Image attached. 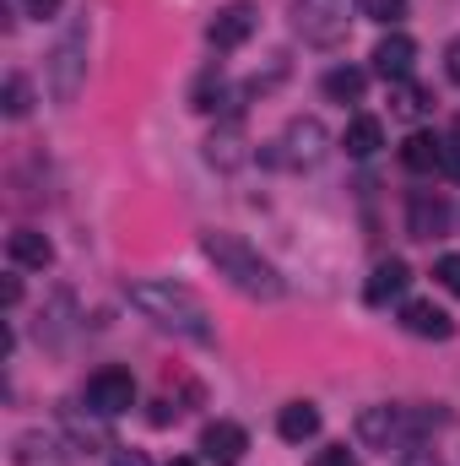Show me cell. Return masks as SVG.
Instances as JSON below:
<instances>
[{"label": "cell", "mask_w": 460, "mask_h": 466, "mask_svg": "<svg viewBox=\"0 0 460 466\" xmlns=\"http://www.w3.org/2000/svg\"><path fill=\"white\" fill-rule=\"evenodd\" d=\"M130 304H135L157 331H174V337H185V342H195V348H212V342H217V326H212L206 304H201L185 282L141 277V282H130Z\"/></svg>", "instance_id": "1"}, {"label": "cell", "mask_w": 460, "mask_h": 466, "mask_svg": "<svg viewBox=\"0 0 460 466\" xmlns=\"http://www.w3.org/2000/svg\"><path fill=\"white\" fill-rule=\"evenodd\" d=\"M201 255L217 266V277H228L233 288L244 293V299H260V304H276L282 293H287V282H282V271L255 249V244H244L238 233H201Z\"/></svg>", "instance_id": "2"}, {"label": "cell", "mask_w": 460, "mask_h": 466, "mask_svg": "<svg viewBox=\"0 0 460 466\" xmlns=\"http://www.w3.org/2000/svg\"><path fill=\"white\" fill-rule=\"evenodd\" d=\"M87 87V27L71 22L55 49H49V98L55 104H76V93Z\"/></svg>", "instance_id": "3"}, {"label": "cell", "mask_w": 460, "mask_h": 466, "mask_svg": "<svg viewBox=\"0 0 460 466\" xmlns=\"http://www.w3.org/2000/svg\"><path fill=\"white\" fill-rule=\"evenodd\" d=\"M325 152H331L325 125H320L315 115H298V119H287L282 136L265 147V163H271V168H315Z\"/></svg>", "instance_id": "4"}, {"label": "cell", "mask_w": 460, "mask_h": 466, "mask_svg": "<svg viewBox=\"0 0 460 466\" xmlns=\"http://www.w3.org/2000/svg\"><path fill=\"white\" fill-rule=\"evenodd\" d=\"M352 11H357V0H293V27H298L304 44L331 49V44H342L346 38Z\"/></svg>", "instance_id": "5"}, {"label": "cell", "mask_w": 460, "mask_h": 466, "mask_svg": "<svg viewBox=\"0 0 460 466\" xmlns=\"http://www.w3.org/2000/svg\"><path fill=\"white\" fill-rule=\"evenodd\" d=\"M357 440L374 445V451H401L417 440V423L406 407H363L357 412Z\"/></svg>", "instance_id": "6"}, {"label": "cell", "mask_w": 460, "mask_h": 466, "mask_svg": "<svg viewBox=\"0 0 460 466\" xmlns=\"http://www.w3.org/2000/svg\"><path fill=\"white\" fill-rule=\"evenodd\" d=\"M87 407H93L98 418L130 412V407H135V374H130V369H98V374L87 380Z\"/></svg>", "instance_id": "7"}, {"label": "cell", "mask_w": 460, "mask_h": 466, "mask_svg": "<svg viewBox=\"0 0 460 466\" xmlns=\"http://www.w3.org/2000/svg\"><path fill=\"white\" fill-rule=\"evenodd\" d=\"M255 27H260V11H255L249 0H228V5L212 16L206 38H212V49H238V44H249Z\"/></svg>", "instance_id": "8"}, {"label": "cell", "mask_w": 460, "mask_h": 466, "mask_svg": "<svg viewBox=\"0 0 460 466\" xmlns=\"http://www.w3.org/2000/svg\"><path fill=\"white\" fill-rule=\"evenodd\" d=\"M445 228H450V201L439 190H412V201H406V233L412 238H439Z\"/></svg>", "instance_id": "9"}, {"label": "cell", "mask_w": 460, "mask_h": 466, "mask_svg": "<svg viewBox=\"0 0 460 466\" xmlns=\"http://www.w3.org/2000/svg\"><path fill=\"white\" fill-rule=\"evenodd\" d=\"M412 66H417V44H412L406 33H385V38L374 44V71H379L385 82H406Z\"/></svg>", "instance_id": "10"}, {"label": "cell", "mask_w": 460, "mask_h": 466, "mask_svg": "<svg viewBox=\"0 0 460 466\" xmlns=\"http://www.w3.org/2000/svg\"><path fill=\"white\" fill-rule=\"evenodd\" d=\"M401 326H406L412 337H428V342H450V337H455V320H450L434 299H412V304H401Z\"/></svg>", "instance_id": "11"}, {"label": "cell", "mask_w": 460, "mask_h": 466, "mask_svg": "<svg viewBox=\"0 0 460 466\" xmlns=\"http://www.w3.org/2000/svg\"><path fill=\"white\" fill-rule=\"evenodd\" d=\"M244 451H249V434H244L238 423H228V418H217V423H206V429H201V456H206V461L233 466Z\"/></svg>", "instance_id": "12"}, {"label": "cell", "mask_w": 460, "mask_h": 466, "mask_svg": "<svg viewBox=\"0 0 460 466\" xmlns=\"http://www.w3.org/2000/svg\"><path fill=\"white\" fill-rule=\"evenodd\" d=\"M206 157H212L217 168H238V163L249 157V136H244L238 119H223V125L206 136Z\"/></svg>", "instance_id": "13"}, {"label": "cell", "mask_w": 460, "mask_h": 466, "mask_svg": "<svg viewBox=\"0 0 460 466\" xmlns=\"http://www.w3.org/2000/svg\"><path fill=\"white\" fill-rule=\"evenodd\" d=\"M401 163H406L412 174H439V163H445V136L412 130V136L401 141Z\"/></svg>", "instance_id": "14"}, {"label": "cell", "mask_w": 460, "mask_h": 466, "mask_svg": "<svg viewBox=\"0 0 460 466\" xmlns=\"http://www.w3.org/2000/svg\"><path fill=\"white\" fill-rule=\"evenodd\" d=\"M406 282H412V266L390 255V260H379V266H374V277H368L363 299H368V304H390V299H401V293H406Z\"/></svg>", "instance_id": "15"}, {"label": "cell", "mask_w": 460, "mask_h": 466, "mask_svg": "<svg viewBox=\"0 0 460 466\" xmlns=\"http://www.w3.org/2000/svg\"><path fill=\"white\" fill-rule=\"evenodd\" d=\"M5 255H11L16 266H33V271H44V266L55 260V244H49L38 228H16L11 238H5Z\"/></svg>", "instance_id": "16"}, {"label": "cell", "mask_w": 460, "mask_h": 466, "mask_svg": "<svg viewBox=\"0 0 460 466\" xmlns=\"http://www.w3.org/2000/svg\"><path fill=\"white\" fill-rule=\"evenodd\" d=\"M276 434H282L287 445H304V440H315V434H320V407H315V401H293V407H282V418H276Z\"/></svg>", "instance_id": "17"}, {"label": "cell", "mask_w": 460, "mask_h": 466, "mask_svg": "<svg viewBox=\"0 0 460 466\" xmlns=\"http://www.w3.org/2000/svg\"><path fill=\"white\" fill-rule=\"evenodd\" d=\"M11 451H16V466H71L65 456H55L60 445H55L44 429H27V434H16V445H11Z\"/></svg>", "instance_id": "18"}, {"label": "cell", "mask_w": 460, "mask_h": 466, "mask_svg": "<svg viewBox=\"0 0 460 466\" xmlns=\"http://www.w3.org/2000/svg\"><path fill=\"white\" fill-rule=\"evenodd\" d=\"M342 147H346V157H374V152L385 147V125H379L374 115H357L352 125H346Z\"/></svg>", "instance_id": "19"}, {"label": "cell", "mask_w": 460, "mask_h": 466, "mask_svg": "<svg viewBox=\"0 0 460 466\" xmlns=\"http://www.w3.org/2000/svg\"><path fill=\"white\" fill-rule=\"evenodd\" d=\"M434 109V93L428 87H417V82H395V93H390V115L395 119H423Z\"/></svg>", "instance_id": "20"}, {"label": "cell", "mask_w": 460, "mask_h": 466, "mask_svg": "<svg viewBox=\"0 0 460 466\" xmlns=\"http://www.w3.org/2000/svg\"><path fill=\"white\" fill-rule=\"evenodd\" d=\"M60 423H65V434H71L76 451H87V456H93V451H109V429H104V423H87L82 412H60Z\"/></svg>", "instance_id": "21"}, {"label": "cell", "mask_w": 460, "mask_h": 466, "mask_svg": "<svg viewBox=\"0 0 460 466\" xmlns=\"http://www.w3.org/2000/svg\"><path fill=\"white\" fill-rule=\"evenodd\" d=\"M325 98H336V104H357L363 98V87H368V76L357 71V66H336V71H325Z\"/></svg>", "instance_id": "22"}, {"label": "cell", "mask_w": 460, "mask_h": 466, "mask_svg": "<svg viewBox=\"0 0 460 466\" xmlns=\"http://www.w3.org/2000/svg\"><path fill=\"white\" fill-rule=\"evenodd\" d=\"M0 104H5V115H11V119H22V115H27V82H22V76H5Z\"/></svg>", "instance_id": "23"}, {"label": "cell", "mask_w": 460, "mask_h": 466, "mask_svg": "<svg viewBox=\"0 0 460 466\" xmlns=\"http://www.w3.org/2000/svg\"><path fill=\"white\" fill-rule=\"evenodd\" d=\"M363 11H368L374 22H385V27H395V22L406 16V0H363Z\"/></svg>", "instance_id": "24"}, {"label": "cell", "mask_w": 460, "mask_h": 466, "mask_svg": "<svg viewBox=\"0 0 460 466\" xmlns=\"http://www.w3.org/2000/svg\"><path fill=\"white\" fill-rule=\"evenodd\" d=\"M434 277H439V288H450L460 299V255H439L434 260Z\"/></svg>", "instance_id": "25"}, {"label": "cell", "mask_w": 460, "mask_h": 466, "mask_svg": "<svg viewBox=\"0 0 460 466\" xmlns=\"http://www.w3.org/2000/svg\"><path fill=\"white\" fill-rule=\"evenodd\" d=\"M217 104H223V76H206L195 87V109H217Z\"/></svg>", "instance_id": "26"}, {"label": "cell", "mask_w": 460, "mask_h": 466, "mask_svg": "<svg viewBox=\"0 0 460 466\" xmlns=\"http://www.w3.org/2000/svg\"><path fill=\"white\" fill-rule=\"evenodd\" d=\"M309 466H357V456H352L346 445H325V451H315V461Z\"/></svg>", "instance_id": "27"}, {"label": "cell", "mask_w": 460, "mask_h": 466, "mask_svg": "<svg viewBox=\"0 0 460 466\" xmlns=\"http://www.w3.org/2000/svg\"><path fill=\"white\" fill-rule=\"evenodd\" d=\"M179 412H185V407H179L174 396H157V407H152V423H157V429H168V423H179Z\"/></svg>", "instance_id": "28"}, {"label": "cell", "mask_w": 460, "mask_h": 466, "mask_svg": "<svg viewBox=\"0 0 460 466\" xmlns=\"http://www.w3.org/2000/svg\"><path fill=\"white\" fill-rule=\"evenodd\" d=\"M401 466H445L434 451H423V445H406V456H401Z\"/></svg>", "instance_id": "29"}, {"label": "cell", "mask_w": 460, "mask_h": 466, "mask_svg": "<svg viewBox=\"0 0 460 466\" xmlns=\"http://www.w3.org/2000/svg\"><path fill=\"white\" fill-rule=\"evenodd\" d=\"M439 174L460 179V141H445V163H439Z\"/></svg>", "instance_id": "30"}, {"label": "cell", "mask_w": 460, "mask_h": 466, "mask_svg": "<svg viewBox=\"0 0 460 466\" xmlns=\"http://www.w3.org/2000/svg\"><path fill=\"white\" fill-rule=\"evenodd\" d=\"M0 299H5V309H16V304H22V282H16V277H5V288H0Z\"/></svg>", "instance_id": "31"}, {"label": "cell", "mask_w": 460, "mask_h": 466, "mask_svg": "<svg viewBox=\"0 0 460 466\" xmlns=\"http://www.w3.org/2000/svg\"><path fill=\"white\" fill-rule=\"evenodd\" d=\"M445 71H450V76L460 82V38L450 44V49H445Z\"/></svg>", "instance_id": "32"}, {"label": "cell", "mask_w": 460, "mask_h": 466, "mask_svg": "<svg viewBox=\"0 0 460 466\" xmlns=\"http://www.w3.org/2000/svg\"><path fill=\"white\" fill-rule=\"evenodd\" d=\"M27 11H33V16H55V11H60V0H27Z\"/></svg>", "instance_id": "33"}, {"label": "cell", "mask_w": 460, "mask_h": 466, "mask_svg": "<svg viewBox=\"0 0 460 466\" xmlns=\"http://www.w3.org/2000/svg\"><path fill=\"white\" fill-rule=\"evenodd\" d=\"M115 466H152V461H146L141 451H119V456H115Z\"/></svg>", "instance_id": "34"}, {"label": "cell", "mask_w": 460, "mask_h": 466, "mask_svg": "<svg viewBox=\"0 0 460 466\" xmlns=\"http://www.w3.org/2000/svg\"><path fill=\"white\" fill-rule=\"evenodd\" d=\"M168 466H195V461H168Z\"/></svg>", "instance_id": "35"}]
</instances>
